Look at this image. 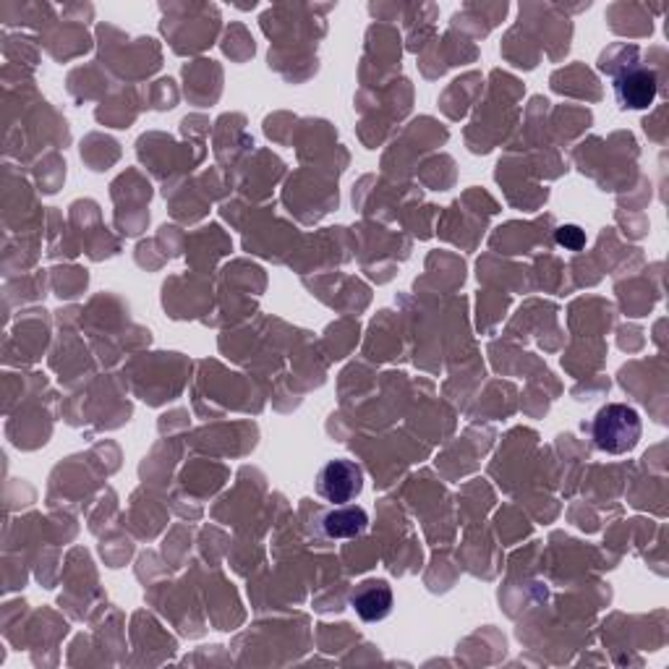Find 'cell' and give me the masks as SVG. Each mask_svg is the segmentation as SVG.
Returning <instances> with one entry per match:
<instances>
[{
	"label": "cell",
	"mask_w": 669,
	"mask_h": 669,
	"mask_svg": "<svg viewBox=\"0 0 669 669\" xmlns=\"http://www.w3.org/2000/svg\"><path fill=\"white\" fill-rule=\"evenodd\" d=\"M591 437L602 452L610 456H625L638 445L640 439V418L638 410L623 403H610L599 410L591 424Z\"/></svg>",
	"instance_id": "cell-1"
},
{
	"label": "cell",
	"mask_w": 669,
	"mask_h": 669,
	"mask_svg": "<svg viewBox=\"0 0 669 669\" xmlns=\"http://www.w3.org/2000/svg\"><path fill=\"white\" fill-rule=\"evenodd\" d=\"M314 490L332 505H348L359 497L364 490V471L355 460L348 458H334L319 469L317 481H314Z\"/></svg>",
	"instance_id": "cell-2"
},
{
	"label": "cell",
	"mask_w": 669,
	"mask_h": 669,
	"mask_svg": "<svg viewBox=\"0 0 669 669\" xmlns=\"http://www.w3.org/2000/svg\"><path fill=\"white\" fill-rule=\"evenodd\" d=\"M615 100L623 110H646L657 100L659 81L657 74L648 72L644 66L627 68L615 79Z\"/></svg>",
	"instance_id": "cell-3"
},
{
	"label": "cell",
	"mask_w": 669,
	"mask_h": 669,
	"mask_svg": "<svg viewBox=\"0 0 669 669\" xmlns=\"http://www.w3.org/2000/svg\"><path fill=\"white\" fill-rule=\"evenodd\" d=\"M351 606L364 623H380L393 612V589L387 581H364L351 591Z\"/></svg>",
	"instance_id": "cell-4"
},
{
	"label": "cell",
	"mask_w": 669,
	"mask_h": 669,
	"mask_svg": "<svg viewBox=\"0 0 669 669\" xmlns=\"http://www.w3.org/2000/svg\"><path fill=\"white\" fill-rule=\"evenodd\" d=\"M369 526V515L364 507L359 505H334V511H330L325 515L322 520V528H325V536L327 539H355V536H361L366 531Z\"/></svg>",
	"instance_id": "cell-5"
},
{
	"label": "cell",
	"mask_w": 669,
	"mask_h": 669,
	"mask_svg": "<svg viewBox=\"0 0 669 669\" xmlns=\"http://www.w3.org/2000/svg\"><path fill=\"white\" fill-rule=\"evenodd\" d=\"M557 243L570 251H581L585 243V233L578 226H562L557 228Z\"/></svg>",
	"instance_id": "cell-6"
}]
</instances>
